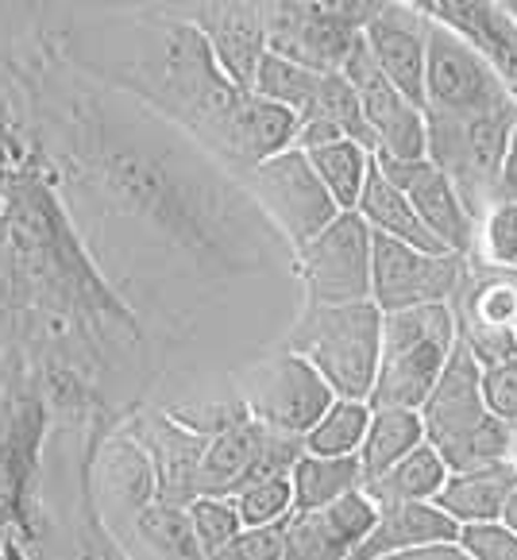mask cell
I'll return each instance as SVG.
<instances>
[{"label":"cell","instance_id":"cell-1","mask_svg":"<svg viewBox=\"0 0 517 560\" xmlns=\"http://www.w3.org/2000/svg\"><path fill=\"white\" fill-rule=\"evenodd\" d=\"M97 78L198 140L232 174L294 148L297 116L236 85L193 24L166 9L93 27Z\"/></svg>","mask_w":517,"mask_h":560},{"label":"cell","instance_id":"cell-2","mask_svg":"<svg viewBox=\"0 0 517 560\" xmlns=\"http://www.w3.org/2000/svg\"><path fill=\"white\" fill-rule=\"evenodd\" d=\"M421 425L425 441L436 448L448 471L486 468V464H506L514 448V425L494 418L479 395V363L468 348L456 340L448 352L440 380L433 383L428 398L421 402Z\"/></svg>","mask_w":517,"mask_h":560},{"label":"cell","instance_id":"cell-3","mask_svg":"<svg viewBox=\"0 0 517 560\" xmlns=\"http://www.w3.org/2000/svg\"><path fill=\"white\" fill-rule=\"evenodd\" d=\"M383 310L375 302H302L279 348L297 352L337 398L367 402L378 368Z\"/></svg>","mask_w":517,"mask_h":560},{"label":"cell","instance_id":"cell-4","mask_svg":"<svg viewBox=\"0 0 517 560\" xmlns=\"http://www.w3.org/2000/svg\"><path fill=\"white\" fill-rule=\"evenodd\" d=\"M451 348H456V317H451L448 302L410 305V310L383 314L378 368L367 402L421 410L433 383L440 380Z\"/></svg>","mask_w":517,"mask_h":560},{"label":"cell","instance_id":"cell-5","mask_svg":"<svg viewBox=\"0 0 517 560\" xmlns=\"http://www.w3.org/2000/svg\"><path fill=\"white\" fill-rule=\"evenodd\" d=\"M514 124L517 101L468 116L425 113V159L448 174L471 217L498 201L494 186H498V166Z\"/></svg>","mask_w":517,"mask_h":560},{"label":"cell","instance_id":"cell-6","mask_svg":"<svg viewBox=\"0 0 517 560\" xmlns=\"http://www.w3.org/2000/svg\"><path fill=\"white\" fill-rule=\"evenodd\" d=\"M236 395L255 421L286 438H305L337 398L329 383L317 375V368L286 348H274L239 371Z\"/></svg>","mask_w":517,"mask_h":560},{"label":"cell","instance_id":"cell-7","mask_svg":"<svg viewBox=\"0 0 517 560\" xmlns=\"http://www.w3.org/2000/svg\"><path fill=\"white\" fill-rule=\"evenodd\" d=\"M239 182H244L247 198L259 206V213L271 221V229L279 232L290 252H297L305 240H313L340 213L337 201L329 198V190L320 186L305 151L297 148H286L279 155L263 159L259 166L239 174Z\"/></svg>","mask_w":517,"mask_h":560},{"label":"cell","instance_id":"cell-8","mask_svg":"<svg viewBox=\"0 0 517 560\" xmlns=\"http://www.w3.org/2000/svg\"><path fill=\"white\" fill-rule=\"evenodd\" d=\"M302 302H371V229L355 209L337 213L294 252Z\"/></svg>","mask_w":517,"mask_h":560},{"label":"cell","instance_id":"cell-9","mask_svg":"<svg viewBox=\"0 0 517 560\" xmlns=\"http://www.w3.org/2000/svg\"><path fill=\"white\" fill-rule=\"evenodd\" d=\"M463 275H468V256L460 252H421L402 240L371 232V302L383 314L451 302Z\"/></svg>","mask_w":517,"mask_h":560},{"label":"cell","instance_id":"cell-10","mask_svg":"<svg viewBox=\"0 0 517 560\" xmlns=\"http://www.w3.org/2000/svg\"><path fill=\"white\" fill-rule=\"evenodd\" d=\"M297 456H302V438L274 433V429H267L263 421H255L247 413L244 421L209 438L198 464V476H193V499L198 494H224V499H232V494L244 491L255 479L290 471V464Z\"/></svg>","mask_w":517,"mask_h":560},{"label":"cell","instance_id":"cell-11","mask_svg":"<svg viewBox=\"0 0 517 560\" xmlns=\"http://www.w3.org/2000/svg\"><path fill=\"white\" fill-rule=\"evenodd\" d=\"M517 101L502 78L456 32L428 16L425 35V113L468 116Z\"/></svg>","mask_w":517,"mask_h":560},{"label":"cell","instance_id":"cell-12","mask_svg":"<svg viewBox=\"0 0 517 560\" xmlns=\"http://www.w3.org/2000/svg\"><path fill=\"white\" fill-rule=\"evenodd\" d=\"M340 74L348 78L355 101H360V113L375 140V159H395V163L425 159V108L413 105L402 90L386 82L383 70L371 62L363 39L344 58Z\"/></svg>","mask_w":517,"mask_h":560},{"label":"cell","instance_id":"cell-13","mask_svg":"<svg viewBox=\"0 0 517 560\" xmlns=\"http://www.w3.org/2000/svg\"><path fill=\"white\" fill-rule=\"evenodd\" d=\"M166 12L198 27L213 47L224 74L244 90H251L259 55L267 50L259 0H174V4H166Z\"/></svg>","mask_w":517,"mask_h":560},{"label":"cell","instance_id":"cell-14","mask_svg":"<svg viewBox=\"0 0 517 560\" xmlns=\"http://www.w3.org/2000/svg\"><path fill=\"white\" fill-rule=\"evenodd\" d=\"M425 35L428 16L402 0H383V9L363 24L360 39L371 62L395 90L425 108Z\"/></svg>","mask_w":517,"mask_h":560},{"label":"cell","instance_id":"cell-15","mask_svg":"<svg viewBox=\"0 0 517 560\" xmlns=\"http://www.w3.org/2000/svg\"><path fill=\"white\" fill-rule=\"evenodd\" d=\"M375 163L383 166L386 178L406 194L413 213H418L421 224L440 240V247L468 256L471 232H475V217L468 213V206H463V198L456 194L448 174H444L440 166L428 163V159H410V163L375 159Z\"/></svg>","mask_w":517,"mask_h":560},{"label":"cell","instance_id":"cell-16","mask_svg":"<svg viewBox=\"0 0 517 560\" xmlns=\"http://www.w3.org/2000/svg\"><path fill=\"white\" fill-rule=\"evenodd\" d=\"M375 522V503L363 491L317 511H294L282 522V560H348Z\"/></svg>","mask_w":517,"mask_h":560},{"label":"cell","instance_id":"cell-17","mask_svg":"<svg viewBox=\"0 0 517 560\" xmlns=\"http://www.w3.org/2000/svg\"><path fill=\"white\" fill-rule=\"evenodd\" d=\"M413 4L460 35L517 97V20L498 0H413Z\"/></svg>","mask_w":517,"mask_h":560},{"label":"cell","instance_id":"cell-18","mask_svg":"<svg viewBox=\"0 0 517 560\" xmlns=\"http://www.w3.org/2000/svg\"><path fill=\"white\" fill-rule=\"evenodd\" d=\"M460 526L433 503H406L375 511V522L352 549L348 560H390L402 552L433 549V545H456Z\"/></svg>","mask_w":517,"mask_h":560},{"label":"cell","instance_id":"cell-19","mask_svg":"<svg viewBox=\"0 0 517 560\" xmlns=\"http://www.w3.org/2000/svg\"><path fill=\"white\" fill-rule=\"evenodd\" d=\"M517 491L514 464H486V468L448 471L444 487L433 494V506H440L456 526H483L498 522L506 503Z\"/></svg>","mask_w":517,"mask_h":560},{"label":"cell","instance_id":"cell-20","mask_svg":"<svg viewBox=\"0 0 517 560\" xmlns=\"http://www.w3.org/2000/svg\"><path fill=\"white\" fill-rule=\"evenodd\" d=\"M355 213H360V221L367 224L375 236L402 240V244L421 247V252H448V247H440V240L421 224V217L413 213L406 194L386 178L378 163H371V174H367V182H363V194H360V201H355Z\"/></svg>","mask_w":517,"mask_h":560},{"label":"cell","instance_id":"cell-21","mask_svg":"<svg viewBox=\"0 0 517 560\" xmlns=\"http://www.w3.org/2000/svg\"><path fill=\"white\" fill-rule=\"evenodd\" d=\"M448 468L436 456V448L428 441H421L413 453H406L402 460H395L386 471L363 479V494H367L375 511L386 506H406V503H433V494L444 487Z\"/></svg>","mask_w":517,"mask_h":560},{"label":"cell","instance_id":"cell-22","mask_svg":"<svg viewBox=\"0 0 517 560\" xmlns=\"http://www.w3.org/2000/svg\"><path fill=\"white\" fill-rule=\"evenodd\" d=\"M290 494L294 511H317L352 491H363V468L360 456H313L302 453L290 464Z\"/></svg>","mask_w":517,"mask_h":560},{"label":"cell","instance_id":"cell-23","mask_svg":"<svg viewBox=\"0 0 517 560\" xmlns=\"http://www.w3.org/2000/svg\"><path fill=\"white\" fill-rule=\"evenodd\" d=\"M425 441V425H421L418 410H402V406H371L367 433H363L360 445V468L363 479L386 471L395 460H402L406 453Z\"/></svg>","mask_w":517,"mask_h":560},{"label":"cell","instance_id":"cell-24","mask_svg":"<svg viewBox=\"0 0 517 560\" xmlns=\"http://www.w3.org/2000/svg\"><path fill=\"white\" fill-rule=\"evenodd\" d=\"M305 159H309V166L317 171L320 186L329 190V198L337 201L340 213L355 209V201H360L363 182H367L375 155H371V151L363 148V143H355V140H337V143H325V148L305 151Z\"/></svg>","mask_w":517,"mask_h":560},{"label":"cell","instance_id":"cell-25","mask_svg":"<svg viewBox=\"0 0 517 560\" xmlns=\"http://www.w3.org/2000/svg\"><path fill=\"white\" fill-rule=\"evenodd\" d=\"M371 421V402L360 398H332V406L317 418V425L302 438V453L313 456H355Z\"/></svg>","mask_w":517,"mask_h":560},{"label":"cell","instance_id":"cell-26","mask_svg":"<svg viewBox=\"0 0 517 560\" xmlns=\"http://www.w3.org/2000/svg\"><path fill=\"white\" fill-rule=\"evenodd\" d=\"M320 74H329V70H309V67H302V62H290V58L274 55V50H263L251 78V93L290 108L294 116H302L305 105L313 101V93H317Z\"/></svg>","mask_w":517,"mask_h":560},{"label":"cell","instance_id":"cell-27","mask_svg":"<svg viewBox=\"0 0 517 560\" xmlns=\"http://www.w3.org/2000/svg\"><path fill=\"white\" fill-rule=\"evenodd\" d=\"M468 259H475L483 267L517 271V201H491L475 217Z\"/></svg>","mask_w":517,"mask_h":560},{"label":"cell","instance_id":"cell-28","mask_svg":"<svg viewBox=\"0 0 517 560\" xmlns=\"http://www.w3.org/2000/svg\"><path fill=\"white\" fill-rule=\"evenodd\" d=\"M140 537L166 560H205L193 526H189L186 506L155 503L140 514Z\"/></svg>","mask_w":517,"mask_h":560},{"label":"cell","instance_id":"cell-29","mask_svg":"<svg viewBox=\"0 0 517 560\" xmlns=\"http://www.w3.org/2000/svg\"><path fill=\"white\" fill-rule=\"evenodd\" d=\"M236 503V514L244 522V529L255 526H279L294 514V494H290V476L279 471V476H263L247 483L244 491L232 494Z\"/></svg>","mask_w":517,"mask_h":560},{"label":"cell","instance_id":"cell-30","mask_svg":"<svg viewBox=\"0 0 517 560\" xmlns=\"http://www.w3.org/2000/svg\"><path fill=\"white\" fill-rule=\"evenodd\" d=\"M186 514L205 557L221 549V545H228L232 537L244 529V522H239V514H236V503L224 499V494H198V499H189Z\"/></svg>","mask_w":517,"mask_h":560},{"label":"cell","instance_id":"cell-31","mask_svg":"<svg viewBox=\"0 0 517 560\" xmlns=\"http://www.w3.org/2000/svg\"><path fill=\"white\" fill-rule=\"evenodd\" d=\"M479 395L494 418L517 425V355L491 368H479Z\"/></svg>","mask_w":517,"mask_h":560},{"label":"cell","instance_id":"cell-32","mask_svg":"<svg viewBox=\"0 0 517 560\" xmlns=\"http://www.w3.org/2000/svg\"><path fill=\"white\" fill-rule=\"evenodd\" d=\"M456 549L468 560H517V537L502 522H483V526H460Z\"/></svg>","mask_w":517,"mask_h":560},{"label":"cell","instance_id":"cell-33","mask_svg":"<svg viewBox=\"0 0 517 560\" xmlns=\"http://www.w3.org/2000/svg\"><path fill=\"white\" fill-rule=\"evenodd\" d=\"M205 560H282V522L279 526L239 529L228 545L209 552Z\"/></svg>","mask_w":517,"mask_h":560},{"label":"cell","instance_id":"cell-34","mask_svg":"<svg viewBox=\"0 0 517 560\" xmlns=\"http://www.w3.org/2000/svg\"><path fill=\"white\" fill-rule=\"evenodd\" d=\"M279 4L309 12L317 20H329V24L352 27V32H363V24L383 9V0H279Z\"/></svg>","mask_w":517,"mask_h":560},{"label":"cell","instance_id":"cell-35","mask_svg":"<svg viewBox=\"0 0 517 560\" xmlns=\"http://www.w3.org/2000/svg\"><path fill=\"white\" fill-rule=\"evenodd\" d=\"M494 194H498V201H517V124L506 140V155H502L498 186H494Z\"/></svg>","mask_w":517,"mask_h":560},{"label":"cell","instance_id":"cell-36","mask_svg":"<svg viewBox=\"0 0 517 560\" xmlns=\"http://www.w3.org/2000/svg\"><path fill=\"white\" fill-rule=\"evenodd\" d=\"M390 560H468L456 545H433V549H418V552H402V557Z\"/></svg>","mask_w":517,"mask_h":560},{"label":"cell","instance_id":"cell-37","mask_svg":"<svg viewBox=\"0 0 517 560\" xmlns=\"http://www.w3.org/2000/svg\"><path fill=\"white\" fill-rule=\"evenodd\" d=\"M498 522L509 529V534L517 537V491H514V499H509V503H506V511H502V518H498Z\"/></svg>","mask_w":517,"mask_h":560},{"label":"cell","instance_id":"cell-38","mask_svg":"<svg viewBox=\"0 0 517 560\" xmlns=\"http://www.w3.org/2000/svg\"><path fill=\"white\" fill-rule=\"evenodd\" d=\"M509 464L517 468V425H514V448H509Z\"/></svg>","mask_w":517,"mask_h":560},{"label":"cell","instance_id":"cell-39","mask_svg":"<svg viewBox=\"0 0 517 560\" xmlns=\"http://www.w3.org/2000/svg\"><path fill=\"white\" fill-rule=\"evenodd\" d=\"M514 337H517V322H514Z\"/></svg>","mask_w":517,"mask_h":560}]
</instances>
